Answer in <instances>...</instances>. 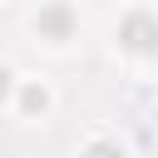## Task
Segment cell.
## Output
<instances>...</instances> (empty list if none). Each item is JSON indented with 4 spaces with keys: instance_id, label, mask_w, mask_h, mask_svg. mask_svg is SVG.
Masks as SVG:
<instances>
[{
    "instance_id": "cell-1",
    "label": "cell",
    "mask_w": 158,
    "mask_h": 158,
    "mask_svg": "<svg viewBox=\"0 0 158 158\" xmlns=\"http://www.w3.org/2000/svg\"><path fill=\"white\" fill-rule=\"evenodd\" d=\"M5 79H10V74H5V69H0V94H5Z\"/></svg>"
}]
</instances>
